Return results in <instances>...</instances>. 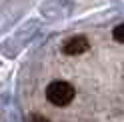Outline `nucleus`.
<instances>
[{"mask_svg": "<svg viewBox=\"0 0 124 122\" xmlns=\"http://www.w3.org/2000/svg\"><path fill=\"white\" fill-rule=\"evenodd\" d=\"M30 122H50L46 116H42V114H32L30 116Z\"/></svg>", "mask_w": 124, "mask_h": 122, "instance_id": "20e7f679", "label": "nucleus"}, {"mask_svg": "<svg viewBox=\"0 0 124 122\" xmlns=\"http://www.w3.org/2000/svg\"><path fill=\"white\" fill-rule=\"evenodd\" d=\"M112 38H114L116 42L124 44V22H122V24H118V26L112 30Z\"/></svg>", "mask_w": 124, "mask_h": 122, "instance_id": "7ed1b4c3", "label": "nucleus"}, {"mask_svg": "<svg viewBox=\"0 0 124 122\" xmlns=\"http://www.w3.org/2000/svg\"><path fill=\"white\" fill-rule=\"evenodd\" d=\"M74 94H76L74 86L64 82V80H54L46 88V98L54 106H68L74 100Z\"/></svg>", "mask_w": 124, "mask_h": 122, "instance_id": "f257e3e1", "label": "nucleus"}, {"mask_svg": "<svg viewBox=\"0 0 124 122\" xmlns=\"http://www.w3.org/2000/svg\"><path fill=\"white\" fill-rule=\"evenodd\" d=\"M90 48V42L86 36H72L62 44V52L68 56H78V54H84Z\"/></svg>", "mask_w": 124, "mask_h": 122, "instance_id": "f03ea898", "label": "nucleus"}]
</instances>
